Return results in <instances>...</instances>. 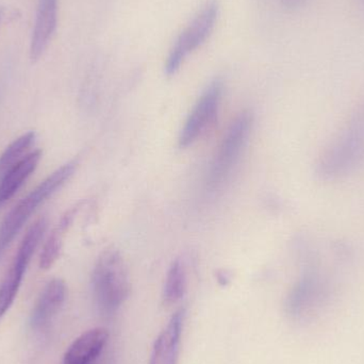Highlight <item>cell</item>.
<instances>
[{"label": "cell", "instance_id": "19", "mask_svg": "<svg viewBox=\"0 0 364 364\" xmlns=\"http://www.w3.org/2000/svg\"><path fill=\"white\" fill-rule=\"evenodd\" d=\"M0 18H1V12H0Z\"/></svg>", "mask_w": 364, "mask_h": 364}, {"label": "cell", "instance_id": "10", "mask_svg": "<svg viewBox=\"0 0 364 364\" xmlns=\"http://www.w3.org/2000/svg\"><path fill=\"white\" fill-rule=\"evenodd\" d=\"M66 294L68 289L63 280L53 279L49 282L30 316V327L33 331L45 328L61 309L65 301Z\"/></svg>", "mask_w": 364, "mask_h": 364}, {"label": "cell", "instance_id": "8", "mask_svg": "<svg viewBox=\"0 0 364 364\" xmlns=\"http://www.w3.org/2000/svg\"><path fill=\"white\" fill-rule=\"evenodd\" d=\"M186 310H177L158 336L149 364L178 363Z\"/></svg>", "mask_w": 364, "mask_h": 364}, {"label": "cell", "instance_id": "18", "mask_svg": "<svg viewBox=\"0 0 364 364\" xmlns=\"http://www.w3.org/2000/svg\"><path fill=\"white\" fill-rule=\"evenodd\" d=\"M218 279L220 284L225 286V284H228L230 278H229V276H227V274L225 273V272H220V273H218Z\"/></svg>", "mask_w": 364, "mask_h": 364}, {"label": "cell", "instance_id": "6", "mask_svg": "<svg viewBox=\"0 0 364 364\" xmlns=\"http://www.w3.org/2000/svg\"><path fill=\"white\" fill-rule=\"evenodd\" d=\"M46 228L47 220L41 218L26 233L14 261L0 284V320L14 303L15 297L23 282V274Z\"/></svg>", "mask_w": 364, "mask_h": 364}, {"label": "cell", "instance_id": "13", "mask_svg": "<svg viewBox=\"0 0 364 364\" xmlns=\"http://www.w3.org/2000/svg\"><path fill=\"white\" fill-rule=\"evenodd\" d=\"M41 158H42L41 151L28 154L0 179V208L6 201L10 200L15 193L25 183L28 177L36 170Z\"/></svg>", "mask_w": 364, "mask_h": 364}, {"label": "cell", "instance_id": "4", "mask_svg": "<svg viewBox=\"0 0 364 364\" xmlns=\"http://www.w3.org/2000/svg\"><path fill=\"white\" fill-rule=\"evenodd\" d=\"M218 15L220 4L218 0H209L184 28L168 53L164 66L168 76H174L186 58L205 44L215 28Z\"/></svg>", "mask_w": 364, "mask_h": 364}, {"label": "cell", "instance_id": "5", "mask_svg": "<svg viewBox=\"0 0 364 364\" xmlns=\"http://www.w3.org/2000/svg\"><path fill=\"white\" fill-rule=\"evenodd\" d=\"M252 122V113L243 111L229 126L208 173L210 188H220L230 177L247 143Z\"/></svg>", "mask_w": 364, "mask_h": 364}, {"label": "cell", "instance_id": "9", "mask_svg": "<svg viewBox=\"0 0 364 364\" xmlns=\"http://www.w3.org/2000/svg\"><path fill=\"white\" fill-rule=\"evenodd\" d=\"M58 25V0H40L30 45V58L38 61L48 47Z\"/></svg>", "mask_w": 364, "mask_h": 364}, {"label": "cell", "instance_id": "16", "mask_svg": "<svg viewBox=\"0 0 364 364\" xmlns=\"http://www.w3.org/2000/svg\"><path fill=\"white\" fill-rule=\"evenodd\" d=\"M65 231L62 230L58 227L50 237L47 240L46 244L43 248L42 254L40 257V267L43 269H48L55 264V261L59 258L60 252L62 250V239Z\"/></svg>", "mask_w": 364, "mask_h": 364}, {"label": "cell", "instance_id": "11", "mask_svg": "<svg viewBox=\"0 0 364 364\" xmlns=\"http://www.w3.org/2000/svg\"><path fill=\"white\" fill-rule=\"evenodd\" d=\"M107 329L98 327L77 338L64 355L62 364H94L108 343Z\"/></svg>", "mask_w": 364, "mask_h": 364}, {"label": "cell", "instance_id": "1", "mask_svg": "<svg viewBox=\"0 0 364 364\" xmlns=\"http://www.w3.org/2000/svg\"><path fill=\"white\" fill-rule=\"evenodd\" d=\"M364 164V96L316 162V174L333 181L354 173Z\"/></svg>", "mask_w": 364, "mask_h": 364}, {"label": "cell", "instance_id": "15", "mask_svg": "<svg viewBox=\"0 0 364 364\" xmlns=\"http://www.w3.org/2000/svg\"><path fill=\"white\" fill-rule=\"evenodd\" d=\"M34 138V132H28L15 140L10 146L6 147V151L0 156V179L23 159V154L31 146Z\"/></svg>", "mask_w": 364, "mask_h": 364}, {"label": "cell", "instance_id": "12", "mask_svg": "<svg viewBox=\"0 0 364 364\" xmlns=\"http://www.w3.org/2000/svg\"><path fill=\"white\" fill-rule=\"evenodd\" d=\"M322 290L320 276L316 273H306L301 276L289 292L286 301L287 314L293 318H299L308 308L311 307Z\"/></svg>", "mask_w": 364, "mask_h": 364}, {"label": "cell", "instance_id": "3", "mask_svg": "<svg viewBox=\"0 0 364 364\" xmlns=\"http://www.w3.org/2000/svg\"><path fill=\"white\" fill-rule=\"evenodd\" d=\"M76 168V161L64 164L13 208L0 226V259L38 205L57 192L74 175Z\"/></svg>", "mask_w": 364, "mask_h": 364}, {"label": "cell", "instance_id": "17", "mask_svg": "<svg viewBox=\"0 0 364 364\" xmlns=\"http://www.w3.org/2000/svg\"><path fill=\"white\" fill-rule=\"evenodd\" d=\"M282 6L288 10H293V9L299 8L305 0H280Z\"/></svg>", "mask_w": 364, "mask_h": 364}, {"label": "cell", "instance_id": "2", "mask_svg": "<svg viewBox=\"0 0 364 364\" xmlns=\"http://www.w3.org/2000/svg\"><path fill=\"white\" fill-rule=\"evenodd\" d=\"M94 303L100 316L111 318L129 296L127 267L119 250H105L92 275Z\"/></svg>", "mask_w": 364, "mask_h": 364}, {"label": "cell", "instance_id": "7", "mask_svg": "<svg viewBox=\"0 0 364 364\" xmlns=\"http://www.w3.org/2000/svg\"><path fill=\"white\" fill-rule=\"evenodd\" d=\"M222 80L215 79L201 94L188 114L179 136V146L186 149L196 142L215 122L222 100Z\"/></svg>", "mask_w": 364, "mask_h": 364}, {"label": "cell", "instance_id": "14", "mask_svg": "<svg viewBox=\"0 0 364 364\" xmlns=\"http://www.w3.org/2000/svg\"><path fill=\"white\" fill-rule=\"evenodd\" d=\"M186 291V273L179 259L173 261L166 274L164 288V301L171 306L181 301Z\"/></svg>", "mask_w": 364, "mask_h": 364}]
</instances>
